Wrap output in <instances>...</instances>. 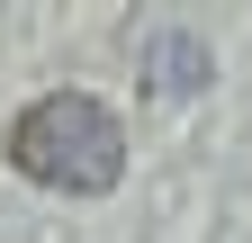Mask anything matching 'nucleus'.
Masks as SVG:
<instances>
[{"mask_svg": "<svg viewBox=\"0 0 252 243\" xmlns=\"http://www.w3.org/2000/svg\"><path fill=\"white\" fill-rule=\"evenodd\" d=\"M207 81V54L189 27H162V36H144V90L153 99H189V90Z\"/></svg>", "mask_w": 252, "mask_h": 243, "instance_id": "nucleus-2", "label": "nucleus"}, {"mask_svg": "<svg viewBox=\"0 0 252 243\" xmlns=\"http://www.w3.org/2000/svg\"><path fill=\"white\" fill-rule=\"evenodd\" d=\"M9 162L36 180V189L99 198V189H117V171H126V126L90 99V90H45V99L18 108V126H9Z\"/></svg>", "mask_w": 252, "mask_h": 243, "instance_id": "nucleus-1", "label": "nucleus"}]
</instances>
